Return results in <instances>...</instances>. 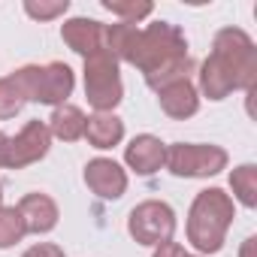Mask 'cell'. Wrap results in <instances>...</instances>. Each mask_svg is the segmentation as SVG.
Instances as JSON below:
<instances>
[{
    "label": "cell",
    "mask_w": 257,
    "mask_h": 257,
    "mask_svg": "<svg viewBox=\"0 0 257 257\" xmlns=\"http://www.w3.org/2000/svg\"><path fill=\"white\" fill-rule=\"evenodd\" d=\"M257 46L239 28H224L212 40V55L200 67V91L209 100H224L233 91H254Z\"/></svg>",
    "instance_id": "1"
},
{
    "label": "cell",
    "mask_w": 257,
    "mask_h": 257,
    "mask_svg": "<svg viewBox=\"0 0 257 257\" xmlns=\"http://www.w3.org/2000/svg\"><path fill=\"white\" fill-rule=\"evenodd\" d=\"M137 70H143L149 88H164L176 79H188L191 73V55L185 34L170 22H155L149 28H140L131 61Z\"/></svg>",
    "instance_id": "2"
},
{
    "label": "cell",
    "mask_w": 257,
    "mask_h": 257,
    "mask_svg": "<svg viewBox=\"0 0 257 257\" xmlns=\"http://www.w3.org/2000/svg\"><path fill=\"white\" fill-rule=\"evenodd\" d=\"M236 218L233 197L221 188H206L188 209V242L203 254H218L227 242V230Z\"/></svg>",
    "instance_id": "3"
},
{
    "label": "cell",
    "mask_w": 257,
    "mask_h": 257,
    "mask_svg": "<svg viewBox=\"0 0 257 257\" xmlns=\"http://www.w3.org/2000/svg\"><path fill=\"white\" fill-rule=\"evenodd\" d=\"M85 97L94 106V112H112L124 100L118 61L112 58V52L100 49L85 58Z\"/></svg>",
    "instance_id": "4"
},
{
    "label": "cell",
    "mask_w": 257,
    "mask_h": 257,
    "mask_svg": "<svg viewBox=\"0 0 257 257\" xmlns=\"http://www.w3.org/2000/svg\"><path fill=\"white\" fill-rule=\"evenodd\" d=\"M16 73H19V79H22V85H25L31 103L64 106L67 97H70L73 88H76L73 70H70L67 64H61V61H52V64H46V67L31 64V67H22V70H16Z\"/></svg>",
    "instance_id": "5"
},
{
    "label": "cell",
    "mask_w": 257,
    "mask_h": 257,
    "mask_svg": "<svg viewBox=\"0 0 257 257\" xmlns=\"http://www.w3.org/2000/svg\"><path fill=\"white\" fill-rule=\"evenodd\" d=\"M227 152L209 143H173L167 146V170L179 179H209L227 170Z\"/></svg>",
    "instance_id": "6"
},
{
    "label": "cell",
    "mask_w": 257,
    "mask_h": 257,
    "mask_svg": "<svg viewBox=\"0 0 257 257\" xmlns=\"http://www.w3.org/2000/svg\"><path fill=\"white\" fill-rule=\"evenodd\" d=\"M127 233H131L140 245H161L170 242L176 233V212L164 200H146L140 203L131 218H127Z\"/></svg>",
    "instance_id": "7"
},
{
    "label": "cell",
    "mask_w": 257,
    "mask_h": 257,
    "mask_svg": "<svg viewBox=\"0 0 257 257\" xmlns=\"http://www.w3.org/2000/svg\"><path fill=\"white\" fill-rule=\"evenodd\" d=\"M52 149V134L49 124L34 118L28 121L16 137H10V152H7V170H25L37 161H43Z\"/></svg>",
    "instance_id": "8"
},
{
    "label": "cell",
    "mask_w": 257,
    "mask_h": 257,
    "mask_svg": "<svg viewBox=\"0 0 257 257\" xmlns=\"http://www.w3.org/2000/svg\"><path fill=\"white\" fill-rule=\"evenodd\" d=\"M85 185L100 200H121L127 194V173L112 158H94L85 164Z\"/></svg>",
    "instance_id": "9"
},
{
    "label": "cell",
    "mask_w": 257,
    "mask_h": 257,
    "mask_svg": "<svg viewBox=\"0 0 257 257\" xmlns=\"http://www.w3.org/2000/svg\"><path fill=\"white\" fill-rule=\"evenodd\" d=\"M124 164L137 176H155L167 164V146L152 134H140L124 149Z\"/></svg>",
    "instance_id": "10"
},
{
    "label": "cell",
    "mask_w": 257,
    "mask_h": 257,
    "mask_svg": "<svg viewBox=\"0 0 257 257\" xmlns=\"http://www.w3.org/2000/svg\"><path fill=\"white\" fill-rule=\"evenodd\" d=\"M61 40L82 58L106 49V25H100L97 19H70L61 25Z\"/></svg>",
    "instance_id": "11"
},
{
    "label": "cell",
    "mask_w": 257,
    "mask_h": 257,
    "mask_svg": "<svg viewBox=\"0 0 257 257\" xmlns=\"http://www.w3.org/2000/svg\"><path fill=\"white\" fill-rule=\"evenodd\" d=\"M16 209H19V215H22V221H25V230L34 233V236L52 233V230L58 227V218H61L58 203H55L49 194H25Z\"/></svg>",
    "instance_id": "12"
},
{
    "label": "cell",
    "mask_w": 257,
    "mask_h": 257,
    "mask_svg": "<svg viewBox=\"0 0 257 257\" xmlns=\"http://www.w3.org/2000/svg\"><path fill=\"white\" fill-rule=\"evenodd\" d=\"M158 103L161 109L176 118V121H185L191 115H197L200 109V94H197V85L191 79H176L164 88H158Z\"/></svg>",
    "instance_id": "13"
},
{
    "label": "cell",
    "mask_w": 257,
    "mask_h": 257,
    "mask_svg": "<svg viewBox=\"0 0 257 257\" xmlns=\"http://www.w3.org/2000/svg\"><path fill=\"white\" fill-rule=\"evenodd\" d=\"M85 140L91 149H100V152L115 149L124 140V121L115 112H94L85 121Z\"/></svg>",
    "instance_id": "14"
},
{
    "label": "cell",
    "mask_w": 257,
    "mask_h": 257,
    "mask_svg": "<svg viewBox=\"0 0 257 257\" xmlns=\"http://www.w3.org/2000/svg\"><path fill=\"white\" fill-rule=\"evenodd\" d=\"M85 112L73 103H64V106H55L52 118H49V134L61 143H76V140H85Z\"/></svg>",
    "instance_id": "15"
},
{
    "label": "cell",
    "mask_w": 257,
    "mask_h": 257,
    "mask_svg": "<svg viewBox=\"0 0 257 257\" xmlns=\"http://www.w3.org/2000/svg\"><path fill=\"white\" fill-rule=\"evenodd\" d=\"M28 100V91L19 79V73H10L0 79V121H7V118H16L22 109H25Z\"/></svg>",
    "instance_id": "16"
},
{
    "label": "cell",
    "mask_w": 257,
    "mask_h": 257,
    "mask_svg": "<svg viewBox=\"0 0 257 257\" xmlns=\"http://www.w3.org/2000/svg\"><path fill=\"white\" fill-rule=\"evenodd\" d=\"M230 191L233 197L245 206V209H254L257 206V167L254 164H242L230 173Z\"/></svg>",
    "instance_id": "17"
},
{
    "label": "cell",
    "mask_w": 257,
    "mask_h": 257,
    "mask_svg": "<svg viewBox=\"0 0 257 257\" xmlns=\"http://www.w3.org/2000/svg\"><path fill=\"white\" fill-rule=\"evenodd\" d=\"M25 236H28V230H25V221H22L19 209L16 206H0V248H13Z\"/></svg>",
    "instance_id": "18"
},
{
    "label": "cell",
    "mask_w": 257,
    "mask_h": 257,
    "mask_svg": "<svg viewBox=\"0 0 257 257\" xmlns=\"http://www.w3.org/2000/svg\"><path fill=\"white\" fill-rule=\"evenodd\" d=\"M103 10H109L112 16H118L127 25H137L155 13V7L146 4V0H103Z\"/></svg>",
    "instance_id": "19"
},
{
    "label": "cell",
    "mask_w": 257,
    "mask_h": 257,
    "mask_svg": "<svg viewBox=\"0 0 257 257\" xmlns=\"http://www.w3.org/2000/svg\"><path fill=\"white\" fill-rule=\"evenodd\" d=\"M70 10V0H25V13L34 22H52L61 19Z\"/></svg>",
    "instance_id": "20"
},
{
    "label": "cell",
    "mask_w": 257,
    "mask_h": 257,
    "mask_svg": "<svg viewBox=\"0 0 257 257\" xmlns=\"http://www.w3.org/2000/svg\"><path fill=\"white\" fill-rule=\"evenodd\" d=\"M22 257H64V248H58L52 242H40V245H31Z\"/></svg>",
    "instance_id": "21"
},
{
    "label": "cell",
    "mask_w": 257,
    "mask_h": 257,
    "mask_svg": "<svg viewBox=\"0 0 257 257\" xmlns=\"http://www.w3.org/2000/svg\"><path fill=\"white\" fill-rule=\"evenodd\" d=\"M152 257H185V248L179 245V242H161V245H155V254Z\"/></svg>",
    "instance_id": "22"
},
{
    "label": "cell",
    "mask_w": 257,
    "mask_h": 257,
    "mask_svg": "<svg viewBox=\"0 0 257 257\" xmlns=\"http://www.w3.org/2000/svg\"><path fill=\"white\" fill-rule=\"evenodd\" d=\"M239 257H257V236H248L239 248Z\"/></svg>",
    "instance_id": "23"
},
{
    "label": "cell",
    "mask_w": 257,
    "mask_h": 257,
    "mask_svg": "<svg viewBox=\"0 0 257 257\" xmlns=\"http://www.w3.org/2000/svg\"><path fill=\"white\" fill-rule=\"evenodd\" d=\"M7 152H10V137L0 131V167H7Z\"/></svg>",
    "instance_id": "24"
},
{
    "label": "cell",
    "mask_w": 257,
    "mask_h": 257,
    "mask_svg": "<svg viewBox=\"0 0 257 257\" xmlns=\"http://www.w3.org/2000/svg\"><path fill=\"white\" fill-rule=\"evenodd\" d=\"M0 206H4V188H0Z\"/></svg>",
    "instance_id": "25"
},
{
    "label": "cell",
    "mask_w": 257,
    "mask_h": 257,
    "mask_svg": "<svg viewBox=\"0 0 257 257\" xmlns=\"http://www.w3.org/2000/svg\"><path fill=\"white\" fill-rule=\"evenodd\" d=\"M185 257H200V254H185Z\"/></svg>",
    "instance_id": "26"
}]
</instances>
